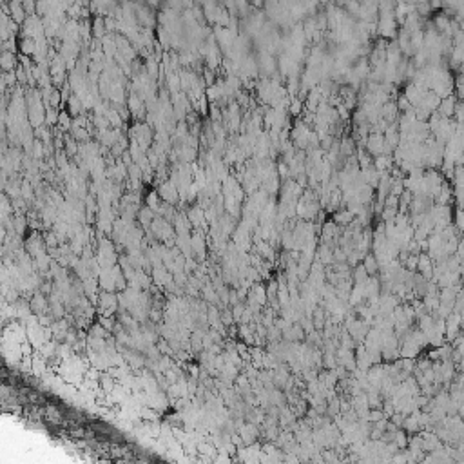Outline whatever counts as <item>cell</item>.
Wrapping results in <instances>:
<instances>
[{"label": "cell", "mask_w": 464, "mask_h": 464, "mask_svg": "<svg viewBox=\"0 0 464 464\" xmlns=\"http://www.w3.org/2000/svg\"><path fill=\"white\" fill-rule=\"evenodd\" d=\"M455 87H457V95H459V98H464V73L457 76Z\"/></svg>", "instance_id": "7a4b0ae2"}, {"label": "cell", "mask_w": 464, "mask_h": 464, "mask_svg": "<svg viewBox=\"0 0 464 464\" xmlns=\"http://www.w3.org/2000/svg\"><path fill=\"white\" fill-rule=\"evenodd\" d=\"M455 111H457L455 98H450V96H446L444 100H441V104H439V115L444 116V118H448V116H454Z\"/></svg>", "instance_id": "6da1fadb"}]
</instances>
